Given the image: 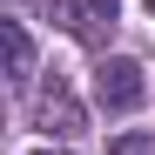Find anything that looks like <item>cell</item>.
<instances>
[{
    "mask_svg": "<svg viewBox=\"0 0 155 155\" xmlns=\"http://www.w3.org/2000/svg\"><path fill=\"white\" fill-rule=\"evenodd\" d=\"M148 14H155V0H148Z\"/></svg>",
    "mask_w": 155,
    "mask_h": 155,
    "instance_id": "8992f818",
    "label": "cell"
},
{
    "mask_svg": "<svg viewBox=\"0 0 155 155\" xmlns=\"http://www.w3.org/2000/svg\"><path fill=\"white\" fill-rule=\"evenodd\" d=\"M41 155H54V148H41Z\"/></svg>",
    "mask_w": 155,
    "mask_h": 155,
    "instance_id": "52a82bcc",
    "label": "cell"
},
{
    "mask_svg": "<svg viewBox=\"0 0 155 155\" xmlns=\"http://www.w3.org/2000/svg\"><path fill=\"white\" fill-rule=\"evenodd\" d=\"M0 34H7V81L27 88L34 81V41H27V27L20 20H0Z\"/></svg>",
    "mask_w": 155,
    "mask_h": 155,
    "instance_id": "277c9868",
    "label": "cell"
},
{
    "mask_svg": "<svg viewBox=\"0 0 155 155\" xmlns=\"http://www.w3.org/2000/svg\"><path fill=\"white\" fill-rule=\"evenodd\" d=\"M27 115H34V128L41 135H54V142H74L88 128V115H81V101H74V88L61 81V74H47V81L34 88V101H27Z\"/></svg>",
    "mask_w": 155,
    "mask_h": 155,
    "instance_id": "6da1fadb",
    "label": "cell"
},
{
    "mask_svg": "<svg viewBox=\"0 0 155 155\" xmlns=\"http://www.w3.org/2000/svg\"><path fill=\"white\" fill-rule=\"evenodd\" d=\"M115 155H155V135H121Z\"/></svg>",
    "mask_w": 155,
    "mask_h": 155,
    "instance_id": "5b68a950",
    "label": "cell"
},
{
    "mask_svg": "<svg viewBox=\"0 0 155 155\" xmlns=\"http://www.w3.org/2000/svg\"><path fill=\"white\" fill-rule=\"evenodd\" d=\"M115 14H121V0H54V20H61L81 47H108Z\"/></svg>",
    "mask_w": 155,
    "mask_h": 155,
    "instance_id": "3957f363",
    "label": "cell"
},
{
    "mask_svg": "<svg viewBox=\"0 0 155 155\" xmlns=\"http://www.w3.org/2000/svg\"><path fill=\"white\" fill-rule=\"evenodd\" d=\"M142 94H148V81H142V61H128V54H101V68H94V101L108 115H128V108H142Z\"/></svg>",
    "mask_w": 155,
    "mask_h": 155,
    "instance_id": "7a4b0ae2",
    "label": "cell"
}]
</instances>
